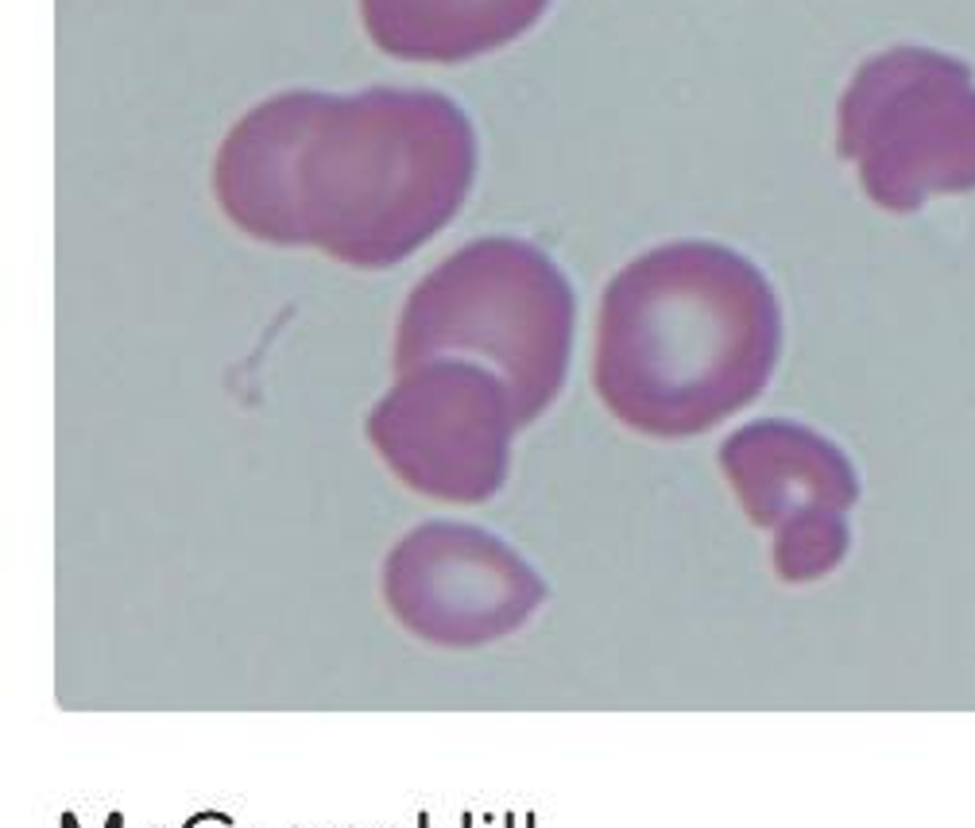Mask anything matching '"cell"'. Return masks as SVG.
Wrapping results in <instances>:
<instances>
[{"label": "cell", "mask_w": 975, "mask_h": 828, "mask_svg": "<svg viewBox=\"0 0 975 828\" xmlns=\"http://www.w3.org/2000/svg\"><path fill=\"white\" fill-rule=\"evenodd\" d=\"M473 175V124L434 89H295L233 124L213 190L248 237L380 271L442 233Z\"/></svg>", "instance_id": "cell-1"}, {"label": "cell", "mask_w": 975, "mask_h": 828, "mask_svg": "<svg viewBox=\"0 0 975 828\" xmlns=\"http://www.w3.org/2000/svg\"><path fill=\"white\" fill-rule=\"evenodd\" d=\"M782 349L770 279L724 244L674 240L604 287L592 384L623 426L693 438L763 395Z\"/></svg>", "instance_id": "cell-2"}, {"label": "cell", "mask_w": 975, "mask_h": 828, "mask_svg": "<svg viewBox=\"0 0 975 828\" xmlns=\"http://www.w3.org/2000/svg\"><path fill=\"white\" fill-rule=\"evenodd\" d=\"M573 326L577 298L562 267L531 240L484 237L411 291L395 333V372L434 356L476 360L511 387L531 426L565 384Z\"/></svg>", "instance_id": "cell-3"}, {"label": "cell", "mask_w": 975, "mask_h": 828, "mask_svg": "<svg viewBox=\"0 0 975 828\" xmlns=\"http://www.w3.org/2000/svg\"><path fill=\"white\" fill-rule=\"evenodd\" d=\"M836 144L887 213L975 190L972 66L933 47L871 55L840 97Z\"/></svg>", "instance_id": "cell-4"}, {"label": "cell", "mask_w": 975, "mask_h": 828, "mask_svg": "<svg viewBox=\"0 0 975 828\" xmlns=\"http://www.w3.org/2000/svg\"><path fill=\"white\" fill-rule=\"evenodd\" d=\"M523 430L511 387L465 356L403 368L368 414V442L407 488L442 503H484L507 480Z\"/></svg>", "instance_id": "cell-5"}, {"label": "cell", "mask_w": 975, "mask_h": 828, "mask_svg": "<svg viewBox=\"0 0 975 828\" xmlns=\"http://www.w3.org/2000/svg\"><path fill=\"white\" fill-rule=\"evenodd\" d=\"M720 469L747 519L774 534V573L786 585L821 581L848 558L859 476L825 434L790 418L747 422L724 438Z\"/></svg>", "instance_id": "cell-6"}, {"label": "cell", "mask_w": 975, "mask_h": 828, "mask_svg": "<svg viewBox=\"0 0 975 828\" xmlns=\"http://www.w3.org/2000/svg\"><path fill=\"white\" fill-rule=\"evenodd\" d=\"M384 600L422 643L484 647L531 620L546 604V581L500 534L438 519L391 546Z\"/></svg>", "instance_id": "cell-7"}, {"label": "cell", "mask_w": 975, "mask_h": 828, "mask_svg": "<svg viewBox=\"0 0 975 828\" xmlns=\"http://www.w3.org/2000/svg\"><path fill=\"white\" fill-rule=\"evenodd\" d=\"M550 0H360L368 39L407 62H469L538 24Z\"/></svg>", "instance_id": "cell-8"}]
</instances>
